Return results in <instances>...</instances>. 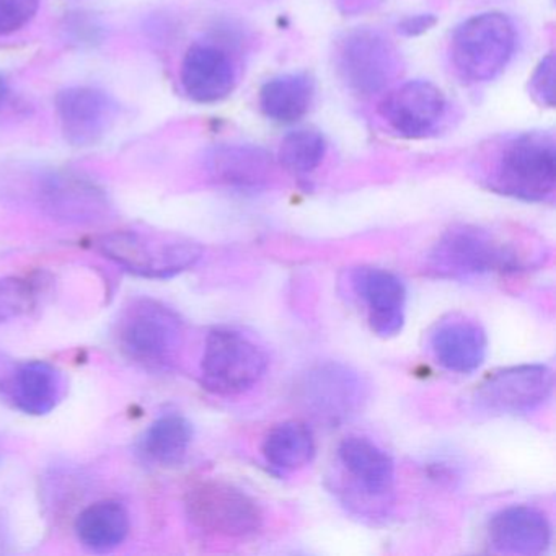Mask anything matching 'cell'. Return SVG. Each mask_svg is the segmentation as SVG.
Returning a JSON list of instances; mask_svg holds the SVG:
<instances>
[{"label": "cell", "instance_id": "obj_1", "mask_svg": "<svg viewBox=\"0 0 556 556\" xmlns=\"http://www.w3.org/2000/svg\"><path fill=\"white\" fill-rule=\"evenodd\" d=\"M96 249L131 275L168 279L187 271L203 256V247L184 237L118 230L96 240Z\"/></svg>", "mask_w": 556, "mask_h": 556}, {"label": "cell", "instance_id": "obj_2", "mask_svg": "<svg viewBox=\"0 0 556 556\" xmlns=\"http://www.w3.org/2000/svg\"><path fill=\"white\" fill-rule=\"evenodd\" d=\"M522 253L480 227L447 230L429 253L428 269L442 279H464L486 273L519 271Z\"/></svg>", "mask_w": 556, "mask_h": 556}, {"label": "cell", "instance_id": "obj_3", "mask_svg": "<svg viewBox=\"0 0 556 556\" xmlns=\"http://www.w3.org/2000/svg\"><path fill=\"white\" fill-rule=\"evenodd\" d=\"M115 334L126 357L149 369H162L170 366L180 351L184 324L162 302L138 299L123 308Z\"/></svg>", "mask_w": 556, "mask_h": 556}, {"label": "cell", "instance_id": "obj_4", "mask_svg": "<svg viewBox=\"0 0 556 556\" xmlns=\"http://www.w3.org/2000/svg\"><path fill=\"white\" fill-rule=\"evenodd\" d=\"M555 141L545 132H526L504 144L491 174V188L516 200H548L555 191Z\"/></svg>", "mask_w": 556, "mask_h": 556}, {"label": "cell", "instance_id": "obj_5", "mask_svg": "<svg viewBox=\"0 0 556 556\" xmlns=\"http://www.w3.org/2000/svg\"><path fill=\"white\" fill-rule=\"evenodd\" d=\"M516 48L513 22L500 12L475 15L451 40V63L464 83L481 84L503 73Z\"/></svg>", "mask_w": 556, "mask_h": 556}, {"label": "cell", "instance_id": "obj_6", "mask_svg": "<svg viewBox=\"0 0 556 556\" xmlns=\"http://www.w3.org/2000/svg\"><path fill=\"white\" fill-rule=\"evenodd\" d=\"M338 475L346 503L364 513H386L395 490V464L376 442L348 435L338 445Z\"/></svg>", "mask_w": 556, "mask_h": 556}, {"label": "cell", "instance_id": "obj_7", "mask_svg": "<svg viewBox=\"0 0 556 556\" xmlns=\"http://www.w3.org/2000/svg\"><path fill=\"white\" fill-rule=\"evenodd\" d=\"M265 350L252 338L230 328L211 331L201 359L204 389L233 396L252 390L268 370Z\"/></svg>", "mask_w": 556, "mask_h": 556}, {"label": "cell", "instance_id": "obj_8", "mask_svg": "<svg viewBox=\"0 0 556 556\" xmlns=\"http://www.w3.org/2000/svg\"><path fill=\"white\" fill-rule=\"evenodd\" d=\"M185 509L198 529L214 535L245 539L263 526L258 503L245 491L223 481H203L191 488Z\"/></svg>", "mask_w": 556, "mask_h": 556}, {"label": "cell", "instance_id": "obj_9", "mask_svg": "<svg viewBox=\"0 0 556 556\" xmlns=\"http://www.w3.org/2000/svg\"><path fill=\"white\" fill-rule=\"evenodd\" d=\"M338 74L357 96L382 92L396 74V53L387 38L369 28L350 31L334 53Z\"/></svg>", "mask_w": 556, "mask_h": 556}, {"label": "cell", "instance_id": "obj_10", "mask_svg": "<svg viewBox=\"0 0 556 556\" xmlns=\"http://www.w3.org/2000/svg\"><path fill=\"white\" fill-rule=\"evenodd\" d=\"M553 372L543 364L504 367L488 374L473 400L478 408L501 415H519L539 408L552 396Z\"/></svg>", "mask_w": 556, "mask_h": 556}, {"label": "cell", "instance_id": "obj_11", "mask_svg": "<svg viewBox=\"0 0 556 556\" xmlns=\"http://www.w3.org/2000/svg\"><path fill=\"white\" fill-rule=\"evenodd\" d=\"M38 206L51 219L66 224H92L105 219L110 211L105 191L84 175L53 170L38 180Z\"/></svg>", "mask_w": 556, "mask_h": 556}, {"label": "cell", "instance_id": "obj_12", "mask_svg": "<svg viewBox=\"0 0 556 556\" xmlns=\"http://www.w3.org/2000/svg\"><path fill=\"white\" fill-rule=\"evenodd\" d=\"M444 93L426 80L403 84L383 97L379 113L396 135L421 139L434 132L445 116Z\"/></svg>", "mask_w": 556, "mask_h": 556}, {"label": "cell", "instance_id": "obj_13", "mask_svg": "<svg viewBox=\"0 0 556 556\" xmlns=\"http://www.w3.org/2000/svg\"><path fill=\"white\" fill-rule=\"evenodd\" d=\"M363 399L359 376L341 364L315 367L301 383V400L311 415L330 425L354 415Z\"/></svg>", "mask_w": 556, "mask_h": 556}, {"label": "cell", "instance_id": "obj_14", "mask_svg": "<svg viewBox=\"0 0 556 556\" xmlns=\"http://www.w3.org/2000/svg\"><path fill=\"white\" fill-rule=\"evenodd\" d=\"M354 292L364 302L370 330L380 338H393L405 325L406 289L393 273L372 266L354 269Z\"/></svg>", "mask_w": 556, "mask_h": 556}, {"label": "cell", "instance_id": "obj_15", "mask_svg": "<svg viewBox=\"0 0 556 556\" xmlns=\"http://www.w3.org/2000/svg\"><path fill=\"white\" fill-rule=\"evenodd\" d=\"M64 138L77 148H90L105 138L115 119L112 100L92 87H70L56 97Z\"/></svg>", "mask_w": 556, "mask_h": 556}, {"label": "cell", "instance_id": "obj_16", "mask_svg": "<svg viewBox=\"0 0 556 556\" xmlns=\"http://www.w3.org/2000/svg\"><path fill=\"white\" fill-rule=\"evenodd\" d=\"M429 348L435 363L448 372L471 374L486 357V331L477 320L458 314L448 315L432 328Z\"/></svg>", "mask_w": 556, "mask_h": 556}, {"label": "cell", "instance_id": "obj_17", "mask_svg": "<svg viewBox=\"0 0 556 556\" xmlns=\"http://www.w3.org/2000/svg\"><path fill=\"white\" fill-rule=\"evenodd\" d=\"M488 545L509 555H542L552 543V527L545 514L529 506H510L491 517Z\"/></svg>", "mask_w": 556, "mask_h": 556}, {"label": "cell", "instance_id": "obj_18", "mask_svg": "<svg viewBox=\"0 0 556 556\" xmlns=\"http://www.w3.org/2000/svg\"><path fill=\"white\" fill-rule=\"evenodd\" d=\"M181 86L193 102H223L236 87V70L229 54L214 45H194L181 63Z\"/></svg>", "mask_w": 556, "mask_h": 556}, {"label": "cell", "instance_id": "obj_19", "mask_svg": "<svg viewBox=\"0 0 556 556\" xmlns=\"http://www.w3.org/2000/svg\"><path fill=\"white\" fill-rule=\"evenodd\" d=\"M213 181L232 190H260L273 175V159L255 146L226 144L214 148L206 157Z\"/></svg>", "mask_w": 556, "mask_h": 556}, {"label": "cell", "instance_id": "obj_20", "mask_svg": "<svg viewBox=\"0 0 556 556\" xmlns=\"http://www.w3.org/2000/svg\"><path fill=\"white\" fill-rule=\"evenodd\" d=\"M2 389L21 412L27 415H48L63 399V374L45 361H28L11 370Z\"/></svg>", "mask_w": 556, "mask_h": 556}, {"label": "cell", "instance_id": "obj_21", "mask_svg": "<svg viewBox=\"0 0 556 556\" xmlns=\"http://www.w3.org/2000/svg\"><path fill=\"white\" fill-rule=\"evenodd\" d=\"M317 445L312 429L302 421H285L269 429L262 454L268 467L279 475L294 473L314 460Z\"/></svg>", "mask_w": 556, "mask_h": 556}, {"label": "cell", "instance_id": "obj_22", "mask_svg": "<svg viewBox=\"0 0 556 556\" xmlns=\"http://www.w3.org/2000/svg\"><path fill=\"white\" fill-rule=\"evenodd\" d=\"M76 533L80 545L89 552H113L128 536V510L118 501H99L77 517Z\"/></svg>", "mask_w": 556, "mask_h": 556}, {"label": "cell", "instance_id": "obj_23", "mask_svg": "<svg viewBox=\"0 0 556 556\" xmlns=\"http://www.w3.org/2000/svg\"><path fill=\"white\" fill-rule=\"evenodd\" d=\"M314 96V80L307 74H285L262 87L260 109L271 122L291 125L307 115Z\"/></svg>", "mask_w": 556, "mask_h": 556}, {"label": "cell", "instance_id": "obj_24", "mask_svg": "<svg viewBox=\"0 0 556 556\" xmlns=\"http://www.w3.org/2000/svg\"><path fill=\"white\" fill-rule=\"evenodd\" d=\"M193 441V426L181 415H165L142 435L139 451L159 465L180 464Z\"/></svg>", "mask_w": 556, "mask_h": 556}, {"label": "cell", "instance_id": "obj_25", "mask_svg": "<svg viewBox=\"0 0 556 556\" xmlns=\"http://www.w3.org/2000/svg\"><path fill=\"white\" fill-rule=\"evenodd\" d=\"M327 151L324 136L314 129H298L282 139L279 162L294 175L312 174L321 164Z\"/></svg>", "mask_w": 556, "mask_h": 556}, {"label": "cell", "instance_id": "obj_26", "mask_svg": "<svg viewBox=\"0 0 556 556\" xmlns=\"http://www.w3.org/2000/svg\"><path fill=\"white\" fill-rule=\"evenodd\" d=\"M34 285L22 278H0V324L14 320L34 308Z\"/></svg>", "mask_w": 556, "mask_h": 556}, {"label": "cell", "instance_id": "obj_27", "mask_svg": "<svg viewBox=\"0 0 556 556\" xmlns=\"http://www.w3.org/2000/svg\"><path fill=\"white\" fill-rule=\"evenodd\" d=\"M40 0H0V37L12 35L30 24Z\"/></svg>", "mask_w": 556, "mask_h": 556}, {"label": "cell", "instance_id": "obj_28", "mask_svg": "<svg viewBox=\"0 0 556 556\" xmlns=\"http://www.w3.org/2000/svg\"><path fill=\"white\" fill-rule=\"evenodd\" d=\"M530 97L539 105L552 109L555 105V60L548 54L533 71L529 83Z\"/></svg>", "mask_w": 556, "mask_h": 556}, {"label": "cell", "instance_id": "obj_29", "mask_svg": "<svg viewBox=\"0 0 556 556\" xmlns=\"http://www.w3.org/2000/svg\"><path fill=\"white\" fill-rule=\"evenodd\" d=\"M432 24H434V17H431V15H419V17L408 18L402 25V31L413 37V35L422 34V31L428 30Z\"/></svg>", "mask_w": 556, "mask_h": 556}, {"label": "cell", "instance_id": "obj_30", "mask_svg": "<svg viewBox=\"0 0 556 556\" xmlns=\"http://www.w3.org/2000/svg\"><path fill=\"white\" fill-rule=\"evenodd\" d=\"M8 83H5L4 77L0 76V109L4 105L5 99H8Z\"/></svg>", "mask_w": 556, "mask_h": 556}]
</instances>
